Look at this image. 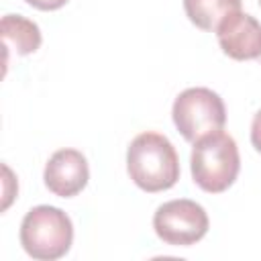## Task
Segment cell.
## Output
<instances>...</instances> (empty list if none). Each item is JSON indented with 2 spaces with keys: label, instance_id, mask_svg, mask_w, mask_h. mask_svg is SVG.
Instances as JSON below:
<instances>
[{
  "label": "cell",
  "instance_id": "12",
  "mask_svg": "<svg viewBox=\"0 0 261 261\" xmlns=\"http://www.w3.org/2000/svg\"><path fill=\"white\" fill-rule=\"evenodd\" d=\"M259 4H261V0H259Z\"/></svg>",
  "mask_w": 261,
  "mask_h": 261
},
{
  "label": "cell",
  "instance_id": "1",
  "mask_svg": "<svg viewBox=\"0 0 261 261\" xmlns=\"http://www.w3.org/2000/svg\"><path fill=\"white\" fill-rule=\"evenodd\" d=\"M130 179L145 192H163L179 179V159L165 135L141 133L126 151Z\"/></svg>",
  "mask_w": 261,
  "mask_h": 261
},
{
  "label": "cell",
  "instance_id": "9",
  "mask_svg": "<svg viewBox=\"0 0 261 261\" xmlns=\"http://www.w3.org/2000/svg\"><path fill=\"white\" fill-rule=\"evenodd\" d=\"M184 10L198 29L216 33L228 14L241 10V0H184Z\"/></svg>",
  "mask_w": 261,
  "mask_h": 261
},
{
  "label": "cell",
  "instance_id": "5",
  "mask_svg": "<svg viewBox=\"0 0 261 261\" xmlns=\"http://www.w3.org/2000/svg\"><path fill=\"white\" fill-rule=\"evenodd\" d=\"M157 237L173 247H190L208 232V214L194 200H169L155 210Z\"/></svg>",
  "mask_w": 261,
  "mask_h": 261
},
{
  "label": "cell",
  "instance_id": "8",
  "mask_svg": "<svg viewBox=\"0 0 261 261\" xmlns=\"http://www.w3.org/2000/svg\"><path fill=\"white\" fill-rule=\"evenodd\" d=\"M2 39L8 49H14L18 55L35 53L41 47V31L37 22L20 16V14H6L0 22Z\"/></svg>",
  "mask_w": 261,
  "mask_h": 261
},
{
  "label": "cell",
  "instance_id": "4",
  "mask_svg": "<svg viewBox=\"0 0 261 261\" xmlns=\"http://www.w3.org/2000/svg\"><path fill=\"white\" fill-rule=\"evenodd\" d=\"M173 122L186 141L196 143L198 139L222 130L226 122V110L222 98L208 88L184 90L171 108Z\"/></svg>",
  "mask_w": 261,
  "mask_h": 261
},
{
  "label": "cell",
  "instance_id": "11",
  "mask_svg": "<svg viewBox=\"0 0 261 261\" xmlns=\"http://www.w3.org/2000/svg\"><path fill=\"white\" fill-rule=\"evenodd\" d=\"M31 6H35V8H39V10H57V8H61L67 0H27Z\"/></svg>",
  "mask_w": 261,
  "mask_h": 261
},
{
  "label": "cell",
  "instance_id": "3",
  "mask_svg": "<svg viewBox=\"0 0 261 261\" xmlns=\"http://www.w3.org/2000/svg\"><path fill=\"white\" fill-rule=\"evenodd\" d=\"M73 243V224L69 216L55 206L31 208L20 224L22 249L39 261L63 257Z\"/></svg>",
  "mask_w": 261,
  "mask_h": 261
},
{
  "label": "cell",
  "instance_id": "13",
  "mask_svg": "<svg viewBox=\"0 0 261 261\" xmlns=\"http://www.w3.org/2000/svg\"><path fill=\"white\" fill-rule=\"evenodd\" d=\"M259 59H261V57H259Z\"/></svg>",
  "mask_w": 261,
  "mask_h": 261
},
{
  "label": "cell",
  "instance_id": "10",
  "mask_svg": "<svg viewBox=\"0 0 261 261\" xmlns=\"http://www.w3.org/2000/svg\"><path fill=\"white\" fill-rule=\"evenodd\" d=\"M251 143L261 153V110L253 116V122H251Z\"/></svg>",
  "mask_w": 261,
  "mask_h": 261
},
{
  "label": "cell",
  "instance_id": "6",
  "mask_svg": "<svg viewBox=\"0 0 261 261\" xmlns=\"http://www.w3.org/2000/svg\"><path fill=\"white\" fill-rule=\"evenodd\" d=\"M216 35L220 49L228 57L237 61L261 57V22L255 16L237 10L218 24Z\"/></svg>",
  "mask_w": 261,
  "mask_h": 261
},
{
  "label": "cell",
  "instance_id": "7",
  "mask_svg": "<svg viewBox=\"0 0 261 261\" xmlns=\"http://www.w3.org/2000/svg\"><path fill=\"white\" fill-rule=\"evenodd\" d=\"M43 179L49 192H53L55 196L71 198L80 194L90 179L88 161L75 149H59L49 157Z\"/></svg>",
  "mask_w": 261,
  "mask_h": 261
},
{
  "label": "cell",
  "instance_id": "2",
  "mask_svg": "<svg viewBox=\"0 0 261 261\" xmlns=\"http://www.w3.org/2000/svg\"><path fill=\"white\" fill-rule=\"evenodd\" d=\"M190 163L194 181L204 192L218 194L232 186L239 175V147L230 135L216 130L194 143Z\"/></svg>",
  "mask_w": 261,
  "mask_h": 261
}]
</instances>
